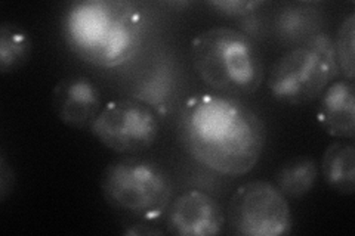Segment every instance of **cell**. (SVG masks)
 <instances>
[{
	"label": "cell",
	"mask_w": 355,
	"mask_h": 236,
	"mask_svg": "<svg viewBox=\"0 0 355 236\" xmlns=\"http://www.w3.org/2000/svg\"><path fill=\"white\" fill-rule=\"evenodd\" d=\"M14 186V173L2 155L0 160V199H5L6 195L10 192V189Z\"/></svg>",
	"instance_id": "2e32d148"
},
{
	"label": "cell",
	"mask_w": 355,
	"mask_h": 236,
	"mask_svg": "<svg viewBox=\"0 0 355 236\" xmlns=\"http://www.w3.org/2000/svg\"><path fill=\"white\" fill-rule=\"evenodd\" d=\"M225 215L219 202L203 190L191 189L171 202L166 228L176 236H215L224 230Z\"/></svg>",
	"instance_id": "ba28073f"
},
{
	"label": "cell",
	"mask_w": 355,
	"mask_h": 236,
	"mask_svg": "<svg viewBox=\"0 0 355 236\" xmlns=\"http://www.w3.org/2000/svg\"><path fill=\"white\" fill-rule=\"evenodd\" d=\"M318 177V164L309 156H297L280 167L275 186L284 197L301 198L311 192Z\"/></svg>",
	"instance_id": "7c38bea8"
},
{
	"label": "cell",
	"mask_w": 355,
	"mask_h": 236,
	"mask_svg": "<svg viewBox=\"0 0 355 236\" xmlns=\"http://www.w3.org/2000/svg\"><path fill=\"white\" fill-rule=\"evenodd\" d=\"M207 5L225 17H243L254 12L263 2H258V0H218V2H207Z\"/></svg>",
	"instance_id": "9a60e30c"
},
{
	"label": "cell",
	"mask_w": 355,
	"mask_h": 236,
	"mask_svg": "<svg viewBox=\"0 0 355 236\" xmlns=\"http://www.w3.org/2000/svg\"><path fill=\"white\" fill-rule=\"evenodd\" d=\"M336 53V61L339 71L349 82H354L355 77V15L351 12L347 18H343L336 33V39L333 42Z\"/></svg>",
	"instance_id": "5bb4252c"
},
{
	"label": "cell",
	"mask_w": 355,
	"mask_h": 236,
	"mask_svg": "<svg viewBox=\"0 0 355 236\" xmlns=\"http://www.w3.org/2000/svg\"><path fill=\"white\" fill-rule=\"evenodd\" d=\"M98 142L117 154H138L159 138L160 121L155 111L135 99H114L103 107L91 127Z\"/></svg>",
	"instance_id": "52a82bcc"
},
{
	"label": "cell",
	"mask_w": 355,
	"mask_h": 236,
	"mask_svg": "<svg viewBox=\"0 0 355 236\" xmlns=\"http://www.w3.org/2000/svg\"><path fill=\"white\" fill-rule=\"evenodd\" d=\"M321 174L333 190L352 195L355 190V146L352 142L330 143L321 158Z\"/></svg>",
	"instance_id": "8fae6325"
},
{
	"label": "cell",
	"mask_w": 355,
	"mask_h": 236,
	"mask_svg": "<svg viewBox=\"0 0 355 236\" xmlns=\"http://www.w3.org/2000/svg\"><path fill=\"white\" fill-rule=\"evenodd\" d=\"M62 30L80 60L99 69H117L141 46L144 15L128 0H83L67 9Z\"/></svg>",
	"instance_id": "7a4b0ae2"
},
{
	"label": "cell",
	"mask_w": 355,
	"mask_h": 236,
	"mask_svg": "<svg viewBox=\"0 0 355 236\" xmlns=\"http://www.w3.org/2000/svg\"><path fill=\"white\" fill-rule=\"evenodd\" d=\"M31 55L28 33L14 22H3L0 27V71L14 73L24 66Z\"/></svg>",
	"instance_id": "4fadbf2b"
},
{
	"label": "cell",
	"mask_w": 355,
	"mask_h": 236,
	"mask_svg": "<svg viewBox=\"0 0 355 236\" xmlns=\"http://www.w3.org/2000/svg\"><path fill=\"white\" fill-rule=\"evenodd\" d=\"M232 233L241 236L291 235L293 219L282 190L265 181H250L237 188L227 207Z\"/></svg>",
	"instance_id": "8992f818"
},
{
	"label": "cell",
	"mask_w": 355,
	"mask_h": 236,
	"mask_svg": "<svg viewBox=\"0 0 355 236\" xmlns=\"http://www.w3.org/2000/svg\"><path fill=\"white\" fill-rule=\"evenodd\" d=\"M318 122L331 138L354 140L355 138V86L338 80L321 93Z\"/></svg>",
	"instance_id": "30bf717a"
},
{
	"label": "cell",
	"mask_w": 355,
	"mask_h": 236,
	"mask_svg": "<svg viewBox=\"0 0 355 236\" xmlns=\"http://www.w3.org/2000/svg\"><path fill=\"white\" fill-rule=\"evenodd\" d=\"M180 136L184 148L209 170L243 176L259 161L266 130L257 112L236 96L207 92L187 99Z\"/></svg>",
	"instance_id": "6da1fadb"
},
{
	"label": "cell",
	"mask_w": 355,
	"mask_h": 236,
	"mask_svg": "<svg viewBox=\"0 0 355 236\" xmlns=\"http://www.w3.org/2000/svg\"><path fill=\"white\" fill-rule=\"evenodd\" d=\"M101 192L114 210L153 221L169 208L173 183L160 164L139 156H125L104 168Z\"/></svg>",
	"instance_id": "277c9868"
},
{
	"label": "cell",
	"mask_w": 355,
	"mask_h": 236,
	"mask_svg": "<svg viewBox=\"0 0 355 236\" xmlns=\"http://www.w3.org/2000/svg\"><path fill=\"white\" fill-rule=\"evenodd\" d=\"M52 109L67 127L91 129L103 109L101 92L89 77H65L53 87Z\"/></svg>",
	"instance_id": "9c48e42d"
},
{
	"label": "cell",
	"mask_w": 355,
	"mask_h": 236,
	"mask_svg": "<svg viewBox=\"0 0 355 236\" xmlns=\"http://www.w3.org/2000/svg\"><path fill=\"white\" fill-rule=\"evenodd\" d=\"M196 74L216 93L252 95L263 82L262 56L253 40L231 27H214L191 42Z\"/></svg>",
	"instance_id": "3957f363"
},
{
	"label": "cell",
	"mask_w": 355,
	"mask_h": 236,
	"mask_svg": "<svg viewBox=\"0 0 355 236\" xmlns=\"http://www.w3.org/2000/svg\"><path fill=\"white\" fill-rule=\"evenodd\" d=\"M338 74L333 40L320 35L306 46L282 55L271 66L266 84L279 102L306 105L318 99Z\"/></svg>",
	"instance_id": "5b68a950"
}]
</instances>
